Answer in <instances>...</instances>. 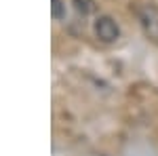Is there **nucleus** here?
Masks as SVG:
<instances>
[{
  "label": "nucleus",
  "mask_w": 158,
  "mask_h": 156,
  "mask_svg": "<svg viewBox=\"0 0 158 156\" xmlns=\"http://www.w3.org/2000/svg\"><path fill=\"white\" fill-rule=\"evenodd\" d=\"M93 30H95V36L106 44H112V42H116L120 38V27L114 21V17H110V15H99L95 19Z\"/></svg>",
  "instance_id": "1"
},
{
  "label": "nucleus",
  "mask_w": 158,
  "mask_h": 156,
  "mask_svg": "<svg viewBox=\"0 0 158 156\" xmlns=\"http://www.w3.org/2000/svg\"><path fill=\"white\" fill-rule=\"evenodd\" d=\"M139 21H141L146 36L158 44V6L156 4H143L139 9Z\"/></svg>",
  "instance_id": "2"
},
{
  "label": "nucleus",
  "mask_w": 158,
  "mask_h": 156,
  "mask_svg": "<svg viewBox=\"0 0 158 156\" xmlns=\"http://www.w3.org/2000/svg\"><path fill=\"white\" fill-rule=\"evenodd\" d=\"M74 6H76V11L82 13V15H91V13L97 11L95 0H74Z\"/></svg>",
  "instance_id": "3"
},
{
  "label": "nucleus",
  "mask_w": 158,
  "mask_h": 156,
  "mask_svg": "<svg viewBox=\"0 0 158 156\" xmlns=\"http://www.w3.org/2000/svg\"><path fill=\"white\" fill-rule=\"evenodd\" d=\"M65 2L63 0H51V15H53V19H65Z\"/></svg>",
  "instance_id": "4"
}]
</instances>
